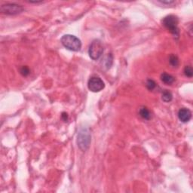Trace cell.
I'll use <instances>...</instances> for the list:
<instances>
[{"label":"cell","instance_id":"1","mask_svg":"<svg viewBox=\"0 0 193 193\" xmlns=\"http://www.w3.org/2000/svg\"><path fill=\"white\" fill-rule=\"evenodd\" d=\"M91 140V135L88 127H82L80 129L77 137V144L82 151H86L89 148Z\"/></svg>","mask_w":193,"mask_h":193},{"label":"cell","instance_id":"2","mask_svg":"<svg viewBox=\"0 0 193 193\" xmlns=\"http://www.w3.org/2000/svg\"><path fill=\"white\" fill-rule=\"evenodd\" d=\"M61 43L65 48L73 51H80L82 48L81 40L73 35H64L61 38Z\"/></svg>","mask_w":193,"mask_h":193},{"label":"cell","instance_id":"3","mask_svg":"<svg viewBox=\"0 0 193 193\" xmlns=\"http://www.w3.org/2000/svg\"><path fill=\"white\" fill-rule=\"evenodd\" d=\"M178 23L179 20L175 15H167L162 20V24L164 27L168 30L174 36H177V37H178L179 34Z\"/></svg>","mask_w":193,"mask_h":193},{"label":"cell","instance_id":"4","mask_svg":"<svg viewBox=\"0 0 193 193\" xmlns=\"http://www.w3.org/2000/svg\"><path fill=\"white\" fill-rule=\"evenodd\" d=\"M103 53V45L102 42L99 39H95L90 44L88 54L92 60H97L101 57Z\"/></svg>","mask_w":193,"mask_h":193},{"label":"cell","instance_id":"5","mask_svg":"<svg viewBox=\"0 0 193 193\" xmlns=\"http://www.w3.org/2000/svg\"><path fill=\"white\" fill-rule=\"evenodd\" d=\"M23 11L22 6L14 3H6L1 6V11L5 14L14 15L18 14Z\"/></svg>","mask_w":193,"mask_h":193},{"label":"cell","instance_id":"6","mask_svg":"<svg viewBox=\"0 0 193 193\" xmlns=\"http://www.w3.org/2000/svg\"><path fill=\"white\" fill-rule=\"evenodd\" d=\"M88 89L92 92H99L102 90L105 87V84L103 80L98 76H92L88 82Z\"/></svg>","mask_w":193,"mask_h":193},{"label":"cell","instance_id":"7","mask_svg":"<svg viewBox=\"0 0 193 193\" xmlns=\"http://www.w3.org/2000/svg\"><path fill=\"white\" fill-rule=\"evenodd\" d=\"M178 118L183 123L189 122L192 118V112L187 108H182L178 112Z\"/></svg>","mask_w":193,"mask_h":193},{"label":"cell","instance_id":"8","mask_svg":"<svg viewBox=\"0 0 193 193\" xmlns=\"http://www.w3.org/2000/svg\"><path fill=\"white\" fill-rule=\"evenodd\" d=\"M161 79L164 83L167 84V85H171L174 81H175V78L174 76L170 74H167V73H162L161 75Z\"/></svg>","mask_w":193,"mask_h":193},{"label":"cell","instance_id":"9","mask_svg":"<svg viewBox=\"0 0 193 193\" xmlns=\"http://www.w3.org/2000/svg\"><path fill=\"white\" fill-rule=\"evenodd\" d=\"M139 113H140V116H141L143 119H146V120H149V119H151V117H152L150 111H149L147 107H142V108H140Z\"/></svg>","mask_w":193,"mask_h":193},{"label":"cell","instance_id":"10","mask_svg":"<svg viewBox=\"0 0 193 193\" xmlns=\"http://www.w3.org/2000/svg\"><path fill=\"white\" fill-rule=\"evenodd\" d=\"M162 100L165 103H168L172 100L173 99V95L171 93L170 91H168L167 90H165L162 93Z\"/></svg>","mask_w":193,"mask_h":193},{"label":"cell","instance_id":"11","mask_svg":"<svg viewBox=\"0 0 193 193\" xmlns=\"http://www.w3.org/2000/svg\"><path fill=\"white\" fill-rule=\"evenodd\" d=\"M169 62H170L171 66L174 67H177L179 65V59L177 55L175 54H171L170 58H169Z\"/></svg>","mask_w":193,"mask_h":193},{"label":"cell","instance_id":"12","mask_svg":"<svg viewBox=\"0 0 193 193\" xmlns=\"http://www.w3.org/2000/svg\"><path fill=\"white\" fill-rule=\"evenodd\" d=\"M184 73L189 78H192L193 76V70L191 66H186L184 69Z\"/></svg>","mask_w":193,"mask_h":193},{"label":"cell","instance_id":"13","mask_svg":"<svg viewBox=\"0 0 193 193\" xmlns=\"http://www.w3.org/2000/svg\"><path fill=\"white\" fill-rule=\"evenodd\" d=\"M156 87L155 82L152 79H148L147 82V88L149 90H152Z\"/></svg>","mask_w":193,"mask_h":193},{"label":"cell","instance_id":"14","mask_svg":"<svg viewBox=\"0 0 193 193\" xmlns=\"http://www.w3.org/2000/svg\"><path fill=\"white\" fill-rule=\"evenodd\" d=\"M20 72H21V74L23 75V76H26V75H28L30 74V70L29 67L28 66H23L21 68V70H20Z\"/></svg>","mask_w":193,"mask_h":193},{"label":"cell","instance_id":"15","mask_svg":"<svg viewBox=\"0 0 193 193\" xmlns=\"http://www.w3.org/2000/svg\"><path fill=\"white\" fill-rule=\"evenodd\" d=\"M62 119H63V121H67V119H68V115H67V113H66V112H63V114H62Z\"/></svg>","mask_w":193,"mask_h":193},{"label":"cell","instance_id":"16","mask_svg":"<svg viewBox=\"0 0 193 193\" xmlns=\"http://www.w3.org/2000/svg\"><path fill=\"white\" fill-rule=\"evenodd\" d=\"M161 3H162V4H171V3L174 2V1H159Z\"/></svg>","mask_w":193,"mask_h":193}]
</instances>
